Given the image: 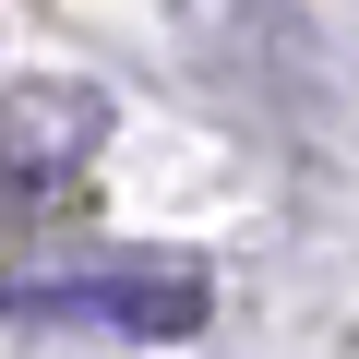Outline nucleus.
<instances>
[{
    "label": "nucleus",
    "mask_w": 359,
    "mask_h": 359,
    "mask_svg": "<svg viewBox=\"0 0 359 359\" xmlns=\"http://www.w3.org/2000/svg\"><path fill=\"white\" fill-rule=\"evenodd\" d=\"M216 311L204 264L192 252H108V264H72V276H25L0 287V323H48V335H132V347H168Z\"/></svg>",
    "instance_id": "nucleus-1"
},
{
    "label": "nucleus",
    "mask_w": 359,
    "mask_h": 359,
    "mask_svg": "<svg viewBox=\"0 0 359 359\" xmlns=\"http://www.w3.org/2000/svg\"><path fill=\"white\" fill-rule=\"evenodd\" d=\"M108 144V96L48 72V84H13L0 96V192H72Z\"/></svg>",
    "instance_id": "nucleus-2"
}]
</instances>
